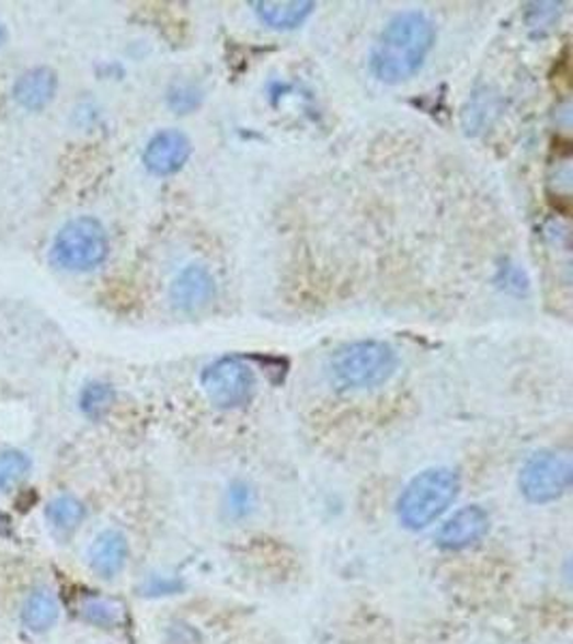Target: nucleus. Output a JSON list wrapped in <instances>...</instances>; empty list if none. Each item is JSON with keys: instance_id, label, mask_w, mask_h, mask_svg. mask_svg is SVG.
Masks as SVG:
<instances>
[{"instance_id": "1", "label": "nucleus", "mask_w": 573, "mask_h": 644, "mask_svg": "<svg viewBox=\"0 0 573 644\" xmlns=\"http://www.w3.org/2000/svg\"><path fill=\"white\" fill-rule=\"evenodd\" d=\"M434 44L432 20L421 11H402L380 31L369 54V69L385 84L406 82L423 67Z\"/></svg>"}, {"instance_id": "2", "label": "nucleus", "mask_w": 573, "mask_h": 644, "mask_svg": "<svg viewBox=\"0 0 573 644\" xmlns=\"http://www.w3.org/2000/svg\"><path fill=\"white\" fill-rule=\"evenodd\" d=\"M462 490L460 475L447 467H432L415 475L398 498V520L409 531L436 525Z\"/></svg>"}, {"instance_id": "3", "label": "nucleus", "mask_w": 573, "mask_h": 644, "mask_svg": "<svg viewBox=\"0 0 573 644\" xmlns=\"http://www.w3.org/2000/svg\"><path fill=\"white\" fill-rule=\"evenodd\" d=\"M398 368V353L378 340L346 344L329 359V372L344 389H374L387 382Z\"/></svg>"}, {"instance_id": "4", "label": "nucleus", "mask_w": 573, "mask_h": 644, "mask_svg": "<svg viewBox=\"0 0 573 644\" xmlns=\"http://www.w3.org/2000/svg\"><path fill=\"white\" fill-rule=\"evenodd\" d=\"M107 250L104 226L95 217H76L56 234L53 261L65 271H91L104 263Z\"/></svg>"}, {"instance_id": "5", "label": "nucleus", "mask_w": 573, "mask_h": 644, "mask_svg": "<svg viewBox=\"0 0 573 644\" xmlns=\"http://www.w3.org/2000/svg\"><path fill=\"white\" fill-rule=\"evenodd\" d=\"M572 480V456L568 451L541 449L524 462L518 485L528 503L548 505L568 494Z\"/></svg>"}, {"instance_id": "6", "label": "nucleus", "mask_w": 573, "mask_h": 644, "mask_svg": "<svg viewBox=\"0 0 573 644\" xmlns=\"http://www.w3.org/2000/svg\"><path fill=\"white\" fill-rule=\"evenodd\" d=\"M203 389L210 404L219 411L245 406L256 391V376L241 357H221L203 372Z\"/></svg>"}, {"instance_id": "7", "label": "nucleus", "mask_w": 573, "mask_h": 644, "mask_svg": "<svg viewBox=\"0 0 573 644\" xmlns=\"http://www.w3.org/2000/svg\"><path fill=\"white\" fill-rule=\"evenodd\" d=\"M490 531V516L483 507L469 505L449 516L436 531V545L447 552H460L477 545Z\"/></svg>"}, {"instance_id": "8", "label": "nucleus", "mask_w": 573, "mask_h": 644, "mask_svg": "<svg viewBox=\"0 0 573 644\" xmlns=\"http://www.w3.org/2000/svg\"><path fill=\"white\" fill-rule=\"evenodd\" d=\"M192 158V142L179 129H161L145 147V168L156 176L176 174Z\"/></svg>"}, {"instance_id": "9", "label": "nucleus", "mask_w": 573, "mask_h": 644, "mask_svg": "<svg viewBox=\"0 0 573 644\" xmlns=\"http://www.w3.org/2000/svg\"><path fill=\"white\" fill-rule=\"evenodd\" d=\"M215 290V279L209 268L190 265L174 277L170 286V301L185 314H198L213 303Z\"/></svg>"}, {"instance_id": "10", "label": "nucleus", "mask_w": 573, "mask_h": 644, "mask_svg": "<svg viewBox=\"0 0 573 644\" xmlns=\"http://www.w3.org/2000/svg\"><path fill=\"white\" fill-rule=\"evenodd\" d=\"M58 87L56 71L50 67H35L22 73L13 87L15 102L26 110H44L54 100Z\"/></svg>"}, {"instance_id": "11", "label": "nucleus", "mask_w": 573, "mask_h": 644, "mask_svg": "<svg viewBox=\"0 0 573 644\" xmlns=\"http://www.w3.org/2000/svg\"><path fill=\"white\" fill-rule=\"evenodd\" d=\"M250 4L262 24L273 31H295L303 26L316 9V2H308V0H290V2L256 0Z\"/></svg>"}, {"instance_id": "12", "label": "nucleus", "mask_w": 573, "mask_h": 644, "mask_svg": "<svg viewBox=\"0 0 573 644\" xmlns=\"http://www.w3.org/2000/svg\"><path fill=\"white\" fill-rule=\"evenodd\" d=\"M127 554H129V545H127L125 536L121 531L110 529V531L100 533L98 539L93 541V545L89 550V563L98 576L110 580L123 572V567L127 563Z\"/></svg>"}, {"instance_id": "13", "label": "nucleus", "mask_w": 573, "mask_h": 644, "mask_svg": "<svg viewBox=\"0 0 573 644\" xmlns=\"http://www.w3.org/2000/svg\"><path fill=\"white\" fill-rule=\"evenodd\" d=\"M58 601L50 590H35L22 606V623L31 632H48L58 619Z\"/></svg>"}, {"instance_id": "14", "label": "nucleus", "mask_w": 573, "mask_h": 644, "mask_svg": "<svg viewBox=\"0 0 573 644\" xmlns=\"http://www.w3.org/2000/svg\"><path fill=\"white\" fill-rule=\"evenodd\" d=\"M80 614L84 621L98 625V628H118L123 623L125 617V608L121 601L110 599V597H102V595H89L82 599L80 606Z\"/></svg>"}, {"instance_id": "15", "label": "nucleus", "mask_w": 573, "mask_h": 644, "mask_svg": "<svg viewBox=\"0 0 573 644\" xmlns=\"http://www.w3.org/2000/svg\"><path fill=\"white\" fill-rule=\"evenodd\" d=\"M46 514H48V520H50V525L56 531L69 533V531H76L82 525V520L87 516V509L76 496L62 494V496L54 498L53 503L48 505Z\"/></svg>"}, {"instance_id": "16", "label": "nucleus", "mask_w": 573, "mask_h": 644, "mask_svg": "<svg viewBox=\"0 0 573 644\" xmlns=\"http://www.w3.org/2000/svg\"><path fill=\"white\" fill-rule=\"evenodd\" d=\"M31 471V460L22 451H0V492H7L22 482Z\"/></svg>"}, {"instance_id": "17", "label": "nucleus", "mask_w": 573, "mask_h": 644, "mask_svg": "<svg viewBox=\"0 0 573 644\" xmlns=\"http://www.w3.org/2000/svg\"><path fill=\"white\" fill-rule=\"evenodd\" d=\"M114 402V389L105 382H91L87 384V389L80 395V406L82 413L91 419H100L104 417L105 413L110 411Z\"/></svg>"}, {"instance_id": "18", "label": "nucleus", "mask_w": 573, "mask_h": 644, "mask_svg": "<svg viewBox=\"0 0 573 644\" xmlns=\"http://www.w3.org/2000/svg\"><path fill=\"white\" fill-rule=\"evenodd\" d=\"M203 100V95L194 89V87H174L168 95V104L172 110L181 112V114H187L190 110L198 107Z\"/></svg>"}, {"instance_id": "19", "label": "nucleus", "mask_w": 573, "mask_h": 644, "mask_svg": "<svg viewBox=\"0 0 573 644\" xmlns=\"http://www.w3.org/2000/svg\"><path fill=\"white\" fill-rule=\"evenodd\" d=\"M250 509V492L245 485H234L230 490V511L237 514V516H243L248 514Z\"/></svg>"}, {"instance_id": "20", "label": "nucleus", "mask_w": 573, "mask_h": 644, "mask_svg": "<svg viewBox=\"0 0 573 644\" xmlns=\"http://www.w3.org/2000/svg\"><path fill=\"white\" fill-rule=\"evenodd\" d=\"M147 595H170V593H176V590H181V583L179 580H172V578H151L149 583H147Z\"/></svg>"}, {"instance_id": "21", "label": "nucleus", "mask_w": 573, "mask_h": 644, "mask_svg": "<svg viewBox=\"0 0 573 644\" xmlns=\"http://www.w3.org/2000/svg\"><path fill=\"white\" fill-rule=\"evenodd\" d=\"M7 42V31H4V26L0 24V46Z\"/></svg>"}]
</instances>
